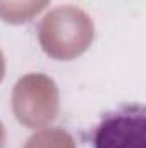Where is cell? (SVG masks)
<instances>
[{"mask_svg":"<svg viewBox=\"0 0 146 148\" xmlns=\"http://www.w3.org/2000/svg\"><path fill=\"white\" fill-rule=\"evenodd\" d=\"M91 148H146V109L124 103L105 112L91 129Z\"/></svg>","mask_w":146,"mask_h":148,"instance_id":"1","label":"cell"}]
</instances>
